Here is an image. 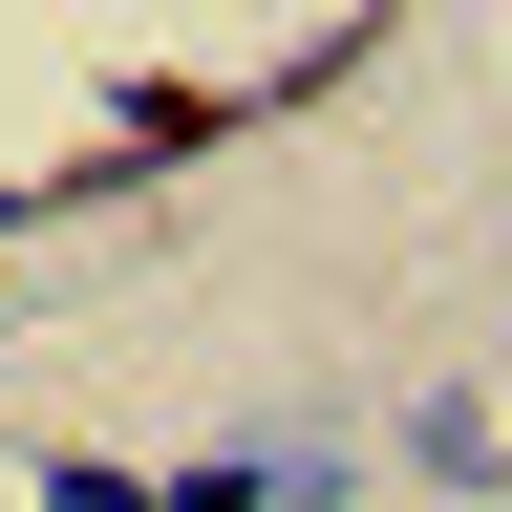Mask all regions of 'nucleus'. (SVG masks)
<instances>
[{"label":"nucleus","instance_id":"nucleus-1","mask_svg":"<svg viewBox=\"0 0 512 512\" xmlns=\"http://www.w3.org/2000/svg\"><path fill=\"white\" fill-rule=\"evenodd\" d=\"M256 128V86H192V64H150V86H107V171L150 192V171H192V150H235Z\"/></svg>","mask_w":512,"mask_h":512},{"label":"nucleus","instance_id":"nucleus-2","mask_svg":"<svg viewBox=\"0 0 512 512\" xmlns=\"http://www.w3.org/2000/svg\"><path fill=\"white\" fill-rule=\"evenodd\" d=\"M406 470L427 491H512V427L470 406V384H427V406H406Z\"/></svg>","mask_w":512,"mask_h":512},{"label":"nucleus","instance_id":"nucleus-3","mask_svg":"<svg viewBox=\"0 0 512 512\" xmlns=\"http://www.w3.org/2000/svg\"><path fill=\"white\" fill-rule=\"evenodd\" d=\"M22 512H150V470H86L64 448V470H22Z\"/></svg>","mask_w":512,"mask_h":512},{"label":"nucleus","instance_id":"nucleus-4","mask_svg":"<svg viewBox=\"0 0 512 512\" xmlns=\"http://www.w3.org/2000/svg\"><path fill=\"white\" fill-rule=\"evenodd\" d=\"M22 214H64V171H43V192H0V235H22Z\"/></svg>","mask_w":512,"mask_h":512},{"label":"nucleus","instance_id":"nucleus-5","mask_svg":"<svg viewBox=\"0 0 512 512\" xmlns=\"http://www.w3.org/2000/svg\"><path fill=\"white\" fill-rule=\"evenodd\" d=\"M0 342H22V320H0Z\"/></svg>","mask_w":512,"mask_h":512},{"label":"nucleus","instance_id":"nucleus-6","mask_svg":"<svg viewBox=\"0 0 512 512\" xmlns=\"http://www.w3.org/2000/svg\"><path fill=\"white\" fill-rule=\"evenodd\" d=\"M491 427H512V406H491Z\"/></svg>","mask_w":512,"mask_h":512}]
</instances>
